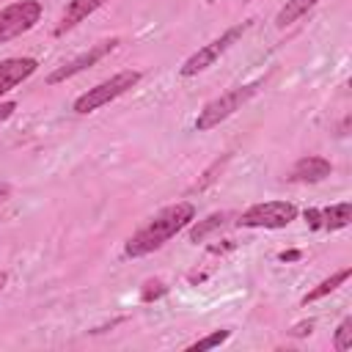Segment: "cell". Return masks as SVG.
Returning <instances> with one entry per match:
<instances>
[{"mask_svg":"<svg viewBox=\"0 0 352 352\" xmlns=\"http://www.w3.org/2000/svg\"><path fill=\"white\" fill-rule=\"evenodd\" d=\"M228 330H214V333H209V336H204V338H198V341H192L187 349L190 352H201V349H212V346H220L223 341H228Z\"/></svg>","mask_w":352,"mask_h":352,"instance_id":"cell-16","label":"cell"},{"mask_svg":"<svg viewBox=\"0 0 352 352\" xmlns=\"http://www.w3.org/2000/svg\"><path fill=\"white\" fill-rule=\"evenodd\" d=\"M195 220V206L190 201H179L157 212L146 226H140L126 242H124V256L126 258H140L154 250H160L165 242H170L179 231H184Z\"/></svg>","mask_w":352,"mask_h":352,"instance_id":"cell-1","label":"cell"},{"mask_svg":"<svg viewBox=\"0 0 352 352\" xmlns=\"http://www.w3.org/2000/svg\"><path fill=\"white\" fill-rule=\"evenodd\" d=\"M14 110H16V102H0V124L8 121L14 116Z\"/></svg>","mask_w":352,"mask_h":352,"instance_id":"cell-18","label":"cell"},{"mask_svg":"<svg viewBox=\"0 0 352 352\" xmlns=\"http://www.w3.org/2000/svg\"><path fill=\"white\" fill-rule=\"evenodd\" d=\"M300 256H302L300 250H283V253H280V261H297Z\"/></svg>","mask_w":352,"mask_h":352,"instance_id":"cell-21","label":"cell"},{"mask_svg":"<svg viewBox=\"0 0 352 352\" xmlns=\"http://www.w3.org/2000/svg\"><path fill=\"white\" fill-rule=\"evenodd\" d=\"M104 3H107V0H69L52 33H55V36H63V33L74 30V28H77L82 19H88V16H91L96 8H102Z\"/></svg>","mask_w":352,"mask_h":352,"instance_id":"cell-11","label":"cell"},{"mask_svg":"<svg viewBox=\"0 0 352 352\" xmlns=\"http://www.w3.org/2000/svg\"><path fill=\"white\" fill-rule=\"evenodd\" d=\"M6 283H8V272H0V292L6 289Z\"/></svg>","mask_w":352,"mask_h":352,"instance_id":"cell-22","label":"cell"},{"mask_svg":"<svg viewBox=\"0 0 352 352\" xmlns=\"http://www.w3.org/2000/svg\"><path fill=\"white\" fill-rule=\"evenodd\" d=\"M316 3H319V0H286V6L275 14V25H278V28L294 25V22H297L300 16H305Z\"/></svg>","mask_w":352,"mask_h":352,"instance_id":"cell-13","label":"cell"},{"mask_svg":"<svg viewBox=\"0 0 352 352\" xmlns=\"http://www.w3.org/2000/svg\"><path fill=\"white\" fill-rule=\"evenodd\" d=\"M140 77H143V74H140L138 69H124V72L113 74L110 80H104V82L88 88L85 94H80V96L74 99L72 110H74L77 116H88V113H94V110H99V107L116 102V99L124 96L126 91H132V88L140 82Z\"/></svg>","mask_w":352,"mask_h":352,"instance_id":"cell-3","label":"cell"},{"mask_svg":"<svg viewBox=\"0 0 352 352\" xmlns=\"http://www.w3.org/2000/svg\"><path fill=\"white\" fill-rule=\"evenodd\" d=\"M258 88H261V80L245 82V85H236V88L220 94L217 99L206 102V104L198 110V116H195V129H198V132H209V129L220 126L226 118H231L236 110H242V107L258 94Z\"/></svg>","mask_w":352,"mask_h":352,"instance_id":"cell-2","label":"cell"},{"mask_svg":"<svg viewBox=\"0 0 352 352\" xmlns=\"http://www.w3.org/2000/svg\"><path fill=\"white\" fill-rule=\"evenodd\" d=\"M165 292H168V286H165L162 280H148V283H146V289H143V294H140V300H143V302H148V300L162 297Z\"/></svg>","mask_w":352,"mask_h":352,"instance_id":"cell-17","label":"cell"},{"mask_svg":"<svg viewBox=\"0 0 352 352\" xmlns=\"http://www.w3.org/2000/svg\"><path fill=\"white\" fill-rule=\"evenodd\" d=\"M228 220H231V214H228V212H214V214H209L206 220H198V223L187 231V239H190V242H204L212 231H217V228L228 226Z\"/></svg>","mask_w":352,"mask_h":352,"instance_id":"cell-12","label":"cell"},{"mask_svg":"<svg viewBox=\"0 0 352 352\" xmlns=\"http://www.w3.org/2000/svg\"><path fill=\"white\" fill-rule=\"evenodd\" d=\"M352 220V204H333L324 209H305V223L316 231H338Z\"/></svg>","mask_w":352,"mask_h":352,"instance_id":"cell-8","label":"cell"},{"mask_svg":"<svg viewBox=\"0 0 352 352\" xmlns=\"http://www.w3.org/2000/svg\"><path fill=\"white\" fill-rule=\"evenodd\" d=\"M38 69L36 58H6L0 60V96L8 94L11 88H16L19 82H25L28 77H33Z\"/></svg>","mask_w":352,"mask_h":352,"instance_id":"cell-10","label":"cell"},{"mask_svg":"<svg viewBox=\"0 0 352 352\" xmlns=\"http://www.w3.org/2000/svg\"><path fill=\"white\" fill-rule=\"evenodd\" d=\"M330 173H333L330 160L316 157V154H308V157H300L292 165V170H289L286 179L294 182V184H316V182H324Z\"/></svg>","mask_w":352,"mask_h":352,"instance_id":"cell-9","label":"cell"},{"mask_svg":"<svg viewBox=\"0 0 352 352\" xmlns=\"http://www.w3.org/2000/svg\"><path fill=\"white\" fill-rule=\"evenodd\" d=\"M311 330H314V322L308 319V322H300V324H294V327H292V336H308Z\"/></svg>","mask_w":352,"mask_h":352,"instance_id":"cell-19","label":"cell"},{"mask_svg":"<svg viewBox=\"0 0 352 352\" xmlns=\"http://www.w3.org/2000/svg\"><path fill=\"white\" fill-rule=\"evenodd\" d=\"M349 275H352V270H349V267H344V270L333 272L330 278H324L319 286H314V289H311V292L302 297V305H308V302H316V300L327 297V294H330V292H336V289H338V286H341V283H344Z\"/></svg>","mask_w":352,"mask_h":352,"instance_id":"cell-14","label":"cell"},{"mask_svg":"<svg viewBox=\"0 0 352 352\" xmlns=\"http://www.w3.org/2000/svg\"><path fill=\"white\" fill-rule=\"evenodd\" d=\"M333 346L336 352H346L352 346V316L341 319V324L336 327V336H333Z\"/></svg>","mask_w":352,"mask_h":352,"instance_id":"cell-15","label":"cell"},{"mask_svg":"<svg viewBox=\"0 0 352 352\" xmlns=\"http://www.w3.org/2000/svg\"><path fill=\"white\" fill-rule=\"evenodd\" d=\"M11 198V184L8 182H0V204H6Z\"/></svg>","mask_w":352,"mask_h":352,"instance_id":"cell-20","label":"cell"},{"mask_svg":"<svg viewBox=\"0 0 352 352\" xmlns=\"http://www.w3.org/2000/svg\"><path fill=\"white\" fill-rule=\"evenodd\" d=\"M250 28V19L248 22H239V25H234V28H228V30H223L217 38H212L209 44H204L201 50H195L184 63H182V69H179V74L182 77H195V74H201V72H206L209 66H214L217 63V58L220 55H226L228 52V47L245 33Z\"/></svg>","mask_w":352,"mask_h":352,"instance_id":"cell-4","label":"cell"},{"mask_svg":"<svg viewBox=\"0 0 352 352\" xmlns=\"http://www.w3.org/2000/svg\"><path fill=\"white\" fill-rule=\"evenodd\" d=\"M121 44V38H104V41H99V44H94L91 50H85V52H80L77 58H72V60H66L63 66H58L55 72H50L47 74V85H58V82H63V80H72L74 74H80V72H85L88 66H94V63H99L104 55H110L116 47Z\"/></svg>","mask_w":352,"mask_h":352,"instance_id":"cell-7","label":"cell"},{"mask_svg":"<svg viewBox=\"0 0 352 352\" xmlns=\"http://www.w3.org/2000/svg\"><path fill=\"white\" fill-rule=\"evenodd\" d=\"M292 220H297V206L292 201H261L236 217L242 228H286Z\"/></svg>","mask_w":352,"mask_h":352,"instance_id":"cell-5","label":"cell"},{"mask_svg":"<svg viewBox=\"0 0 352 352\" xmlns=\"http://www.w3.org/2000/svg\"><path fill=\"white\" fill-rule=\"evenodd\" d=\"M41 14H44V8H41L38 0H19V3H11V6L0 8V44L28 33L30 28H36Z\"/></svg>","mask_w":352,"mask_h":352,"instance_id":"cell-6","label":"cell"}]
</instances>
